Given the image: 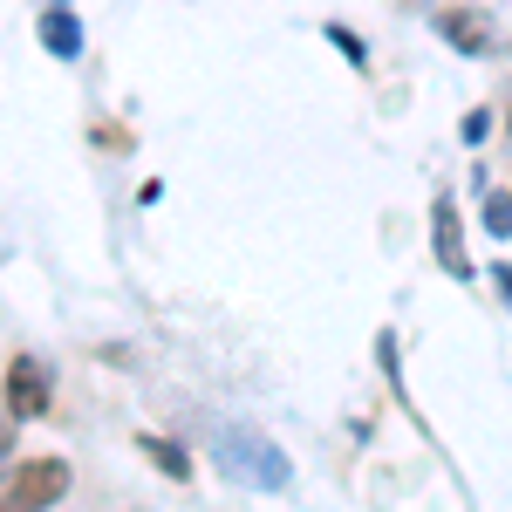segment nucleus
Masks as SVG:
<instances>
[{
    "label": "nucleus",
    "instance_id": "1",
    "mask_svg": "<svg viewBox=\"0 0 512 512\" xmlns=\"http://www.w3.org/2000/svg\"><path fill=\"white\" fill-rule=\"evenodd\" d=\"M69 458H21V465H7V485H0V506L7 512H55L62 506V492H69Z\"/></svg>",
    "mask_w": 512,
    "mask_h": 512
},
{
    "label": "nucleus",
    "instance_id": "2",
    "mask_svg": "<svg viewBox=\"0 0 512 512\" xmlns=\"http://www.w3.org/2000/svg\"><path fill=\"white\" fill-rule=\"evenodd\" d=\"M48 403H55L48 369H41L35 355H14V362H7V417H41Z\"/></svg>",
    "mask_w": 512,
    "mask_h": 512
},
{
    "label": "nucleus",
    "instance_id": "3",
    "mask_svg": "<svg viewBox=\"0 0 512 512\" xmlns=\"http://www.w3.org/2000/svg\"><path fill=\"white\" fill-rule=\"evenodd\" d=\"M431 233H437V260H444V274H451V280H472V260H465V239H458V205H451V198H437V219H431Z\"/></svg>",
    "mask_w": 512,
    "mask_h": 512
},
{
    "label": "nucleus",
    "instance_id": "4",
    "mask_svg": "<svg viewBox=\"0 0 512 512\" xmlns=\"http://www.w3.org/2000/svg\"><path fill=\"white\" fill-rule=\"evenodd\" d=\"M41 48H48V55H62V62L82 55V28H76V14H69V7H48V14H41Z\"/></svg>",
    "mask_w": 512,
    "mask_h": 512
},
{
    "label": "nucleus",
    "instance_id": "5",
    "mask_svg": "<svg viewBox=\"0 0 512 512\" xmlns=\"http://www.w3.org/2000/svg\"><path fill=\"white\" fill-rule=\"evenodd\" d=\"M437 35L451 41V48H465V55H485L492 48V35L478 28V14H437Z\"/></svg>",
    "mask_w": 512,
    "mask_h": 512
},
{
    "label": "nucleus",
    "instance_id": "6",
    "mask_svg": "<svg viewBox=\"0 0 512 512\" xmlns=\"http://www.w3.org/2000/svg\"><path fill=\"white\" fill-rule=\"evenodd\" d=\"M144 451H151V458H158L171 478H192V458H185L178 444H164V437H144Z\"/></svg>",
    "mask_w": 512,
    "mask_h": 512
},
{
    "label": "nucleus",
    "instance_id": "7",
    "mask_svg": "<svg viewBox=\"0 0 512 512\" xmlns=\"http://www.w3.org/2000/svg\"><path fill=\"white\" fill-rule=\"evenodd\" d=\"M485 226L506 233V226H512V198H485Z\"/></svg>",
    "mask_w": 512,
    "mask_h": 512
},
{
    "label": "nucleus",
    "instance_id": "8",
    "mask_svg": "<svg viewBox=\"0 0 512 512\" xmlns=\"http://www.w3.org/2000/svg\"><path fill=\"white\" fill-rule=\"evenodd\" d=\"M14 458V417H0V465Z\"/></svg>",
    "mask_w": 512,
    "mask_h": 512
},
{
    "label": "nucleus",
    "instance_id": "9",
    "mask_svg": "<svg viewBox=\"0 0 512 512\" xmlns=\"http://www.w3.org/2000/svg\"><path fill=\"white\" fill-rule=\"evenodd\" d=\"M492 280H499V294H506V308H512V267H492Z\"/></svg>",
    "mask_w": 512,
    "mask_h": 512
},
{
    "label": "nucleus",
    "instance_id": "10",
    "mask_svg": "<svg viewBox=\"0 0 512 512\" xmlns=\"http://www.w3.org/2000/svg\"><path fill=\"white\" fill-rule=\"evenodd\" d=\"M0 512H7V506H0Z\"/></svg>",
    "mask_w": 512,
    "mask_h": 512
}]
</instances>
